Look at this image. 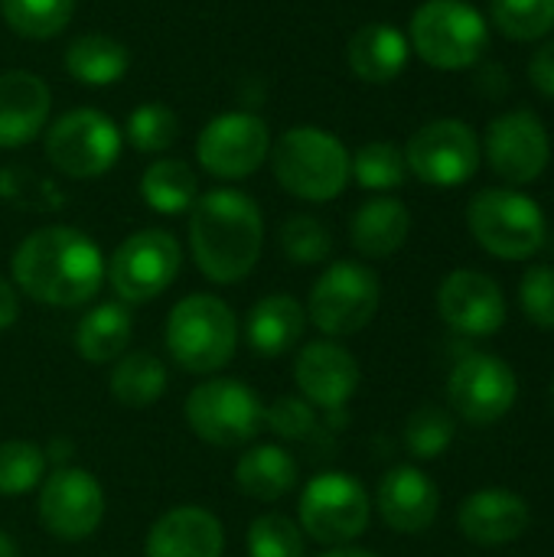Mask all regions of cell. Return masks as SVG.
<instances>
[{
  "label": "cell",
  "instance_id": "1",
  "mask_svg": "<svg viewBox=\"0 0 554 557\" xmlns=\"http://www.w3.org/2000/svg\"><path fill=\"white\" fill-rule=\"evenodd\" d=\"M10 271L29 300L69 310L98 297L104 284V255L72 225H46L16 245Z\"/></svg>",
  "mask_w": 554,
  "mask_h": 557
},
{
  "label": "cell",
  "instance_id": "2",
  "mask_svg": "<svg viewBox=\"0 0 554 557\" xmlns=\"http://www.w3.org/2000/svg\"><path fill=\"white\" fill-rule=\"evenodd\" d=\"M264 248V219L251 196L212 189L189 209V251L212 284L245 281Z\"/></svg>",
  "mask_w": 554,
  "mask_h": 557
},
{
  "label": "cell",
  "instance_id": "3",
  "mask_svg": "<svg viewBox=\"0 0 554 557\" xmlns=\"http://www.w3.org/2000/svg\"><path fill=\"white\" fill-rule=\"evenodd\" d=\"M238 320L222 297L189 294L167 317V352L193 375H212L235 359Z\"/></svg>",
  "mask_w": 554,
  "mask_h": 557
},
{
  "label": "cell",
  "instance_id": "4",
  "mask_svg": "<svg viewBox=\"0 0 554 557\" xmlns=\"http://www.w3.org/2000/svg\"><path fill=\"white\" fill-rule=\"evenodd\" d=\"M274 176L278 183L307 202H330L336 199L349 176H353V157L343 147L340 137L320 131V127H294L278 137L271 150Z\"/></svg>",
  "mask_w": 554,
  "mask_h": 557
},
{
  "label": "cell",
  "instance_id": "5",
  "mask_svg": "<svg viewBox=\"0 0 554 557\" xmlns=\"http://www.w3.org/2000/svg\"><path fill=\"white\" fill-rule=\"evenodd\" d=\"M467 225L477 245L500 261H529L545 245V212L519 189H480L470 199Z\"/></svg>",
  "mask_w": 554,
  "mask_h": 557
},
{
  "label": "cell",
  "instance_id": "6",
  "mask_svg": "<svg viewBox=\"0 0 554 557\" xmlns=\"http://www.w3.org/2000/svg\"><path fill=\"white\" fill-rule=\"evenodd\" d=\"M189 431L219 450L245 447L264 428V405L258 392L238 379H206L183 405Z\"/></svg>",
  "mask_w": 554,
  "mask_h": 557
},
{
  "label": "cell",
  "instance_id": "7",
  "mask_svg": "<svg viewBox=\"0 0 554 557\" xmlns=\"http://www.w3.org/2000/svg\"><path fill=\"white\" fill-rule=\"evenodd\" d=\"M487 46V20L464 0H428L411 16V49L434 69H470L483 59Z\"/></svg>",
  "mask_w": 554,
  "mask_h": 557
},
{
  "label": "cell",
  "instance_id": "8",
  "mask_svg": "<svg viewBox=\"0 0 554 557\" xmlns=\"http://www.w3.org/2000/svg\"><path fill=\"white\" fill-rule=\"evenodd\" d=\"M382 304L379 274L359 261H333L317 284L310 287L307 300V323H313L323 336L343 339L362 333Z\"/></svg>",
  "mask_w": 554,
  "mask_h": 557
},
{
  "label": "cell",
  "instance_id": "9",
  "mask_svg": "<svg viewBox=\"0 0 554 557\" xmlns=\"http://www.w3.org/2000/svg\"><path fill=\"white\" fill-rule=\"evenodd\" d=\"M372 522V499L353 473L313 476L297 506V525L307 539L327 548L353 545Z\"/></svg>",
  "mask_w": 554,
  "mask_h": 557
},
{
  "label": "cell",
  "instance_id": "10",
  "mask_svg": "<svg viewBox=\"0 0 554 557\" xmlns=\"http://www.w3.org/2000/svg\"><path fill=\"white\" fill-rule=\"evenodd\" d=\"M180 264L183 248L170 232L140 228L114 248L104 277L124 304H150L176 281Z\"/></svg>",
  "mask_w": 554,
  "mask_h": 557
},
{
  "label": "cell",
  "instance_id": "11",
  "mask_svg": "<svg viewBox=\"0 0 554 557\" xmlns=\"http://www.w3.org/2000/svg\"><path fill=\"white\" fill-rule=\"evenodd\" d=\"M46 157L72 180H95L118 163L121 131L108 114L95 108H75L46 131Z\"/></svg>",
  "mask_w": 554,
  "mask_h": 557
},
{
  "label": "cell",
  "instance_id": "12",
  "mask_svg": "<svg viewBox=\"0 0 554 557\" xmlns=\"http://www.w3.org/2000/svg\"><path fill=\"white\" fill-rule=\"evenodd\" d=\"M480 137L473 134L470 124L454 121V117H441L424 124L421 131L411 134L408 147H405V163L408 170L428 183V186H464L467 180H473V173L480 170Z\"/></svg>",
  "mask_w": 554,
  "mask_h": 557
},
{
  "label": "cell",
  "instance_id": "13",
  "mask_svg": "<svg viewBox=\"0 0 554 557\" xmlns=\"http://www.w3.org/2000/svg\"><path fill=\"white\" fill-rule=\"evenodd\" d=\"M451 408L477 428L503 421L516 398H519V379L509 362L490 352H467L447 382Z\"/></svg>",
  "mask_w": 554,
  "mask_h": 557
},
{
  "label": "cell",
  "instance_id": "14",
  "mask_svg": "<svg viewBox=\"0 0 554 557\" xmlns=\"http://www.w3.org/2000/svg\"><path fill=\"white\" fill-rule=\"evenodd\" d=\"M271 153V131L251 111H229L212 117L199 140L196 157L206 173L219 180H245L251 176Z\"/></svg>",
  "mask_w": 554,
  "mask_h": 557
},
{
  "label": "cell",
  "instance_id": "15",
  "mask_svg": "<svg viewBox=\"0 0 554 557\" xmlns=\"http://www.w3.org/2000/svg\"><path fill=\"white\" fill-rule=\"evenodd\" d=\"M39 522L52 539L85 542L104 519V490L82 467H59L39 490Z\"/></svg>",
  "mask_w": 554,
  "mask_h": 557
},
{
  "label": "cell",
  "instance_id": "16",
  "mask_svg": "<svg viewBox=\"0 0 554 557\" xmlns=\"http://www.w3.org/2000/svg\"><path fill=\"white\" fill-rule=\"evenodd\" d=\"M487 160L493 173L509 186L535 183L552 160V140L545 124L532 111L500 114L487 127Z\"/></svg>",
  "mask_w": 554,
  "mask_h": 557
},
{
  "label": "cell",
  "instance_id": "17",
  "mask_svg": "<svg viewBox=\"0 0 554 557\" xmlns=\"http://www.w3.org/2000/svg\"><path fill=\"white\" fill-rule=\"evenodd\" d=\"M438 313L460 336H496L506 323V294L490 274L460 268L441 281Z\"/></svg>",
  "mask_w": 554,
  "mask_h": 557
},
{
  "label": "cell",
  "instance_id": "18",
  "mask_svg": "<svg viewBox=\"0 0 554 557\" xmlns=\"http://www.w3.org/2000/svg\"><path fill=\"white\" fill-rule=\"evenodd\" d=\"M294 379L300 398L317 411H343L359 388V362L333 339H313L297 352Z\"/></svg>",
  "mask_w": 554,
  "mask_h": 557
},
{
  "label": "cell",
  "instance_id": "19",
  "mask_svg": "<svg viewBox=\"0 0 554 557\" xmlns=\"http://www.w3.org/2000/svg\"><path fill=\"white\" fill-rule=\"evenodd\" d=\"M376 506L382 522L398 535H421L441 512L438 483L418 467H395L379 480Z\"/></svg>",
  "mask_w": 554,
  "mask_h": 557
},
{
  "label": "cell",
  "instance_id": "20",
  "mask_svg": "<svg viewBox=\"0 0 554 557\" xmlns=\"http://www.w3.org/2000/svg\"><path fill=\"white\" fill-rule=\"evenodd\" d=\"M144 552L147 557H222L225 529L202 506H176L150 525Z\"/></svg>",
  "mask_w": 554,
  "mask_h": 557
},
{
  "label": "cell",
  "instance_id": "21",
  "mask_svg": "<svg viewBox=\"0 0 554 557\" xmlns=\"http://www.w3.org/2000/svg\"><path fill=\"white\" fill-rule=\"evenodd\" d=\"M532 522L529 503L513 490H480L464 499L457 512L460 535L483 548L513 545L526 535Z\"/></svg>",
  "mask_w": 554,
  "mask_h": 557
},
{
  "label": "cell",
  "instance_id": "22",
  "mask_svg": "<svg viewBox=\"0 0 554 557\" xmlns=\"http://www.w3.org/2000/svg\"><path fill=\"white\" fill-rule=\"evenodd\" d=\"M49 88L39 75L13 69L0 75V147L29 144L49 121Z\"/></svg>",
  "mask_w": 554,
  "mask_h": 557
},
{
  "label": "cell",
  "instance_id": "23",
  "mask_svg": "<svg viewBox=\"0 0 554 557\" xmlns=\"http://www.w3.org/2000/svg\"><path fill=\"white\" fill-rule=\"evenodd\" d=\"M304 330H307V310L291 294L261 297L245 320V339L251 352L264 359H278L291 352L300 343Z\"/></svg>",
  "mask_w": 554,
  "mask_h": 557
},
{
  "label": "cell",
  "instance_id": "24",
  "mask_svg": "<svg viewBox=\"0 0 554 557\" xmlns=\"http://www.w3.org/2000/svg\"><path fill=\"white\" fill-rule=\"evenodd\" d=\"M411 235V212L405 202L379 196L356 209L349 222V242L366 258H392Z\"/></svg>",
  "mask_w": 554,
  "mask_h": 557
},
{
  "label": "cell",
  "instance_id": "25",
  "mask_svg": "<svg viewBox=\"0 0 554 557\" xmlns=\"http://www.w3.org/2000/svg\"><path fill=\"white\" fill-rule=\"evenodd\" d=\"M346 59L356 78L385 85L408 65V36L389 23H369L349 39Z\"/></svg>",
  "mask_w": 554,
  "mask_h": 557
},
{
  "label": "cell",
  "instance_id": "26",
  "mask_svg": "<svg viewBox=\"0 0 554 557\" xmlns=\"http://www.w3.org/2000/svg\"><path fill=\"white\" fill-rule=\"evenodd\" d=\"M235 486L255 503H278L297 486V460L281 444H255L235 463Z\"/></svg>",
  "mask_w": 554,
  "mask_h": 557
},
{
  "label": "cell",
  "instance_id": "27",
  "mask_svg": "<svg viewBox=\"0 0 554 557\" xmlns=\"http://www.w3.org/2000/svg\"><path fill=\"white\" fill-rule=\"evenodd\" d=\"M131 336H134V320H131L127 307L124 304H98L75 326V352L91 366H104L127 352Z\"/></svg>",
  "mask_w": 554,
  "mask_h": 557
},
{
  "label": "cell",
  "instance_id": "28",
  "mask_svg": "<svg viewBox=\"0 0 554 557\" xmlns=\"http://www.w3.org/2000/svg\"><path fill=\"white\" fill-rule=\"evenodd\" d=\"M127 65H131V52L124 49V42L101 33L78 36L65 49V69L82 85H95V88L114 85L127 75Z\"/></svg>",
  "mask_w": 554,
  "mask_h": 557
},
{
  "label": "cell",
  "instance_id": "29",
  "mask_svg": "<svg viewBox=\"0 0 554 557\" xmlns=\"http://www.w3.org/2000/svg\"><path fill=\"white\" fill-rule=\"evenodd\" d=\"M140 196L144 202L160 215H180L196 206L199 199V180L186 160L160 157L153 160L140 176Z\"/></svg>",
  "mask_w": 554,
  "mask_h": 557
},
{
  "label": "cell",
  "instance_id": "30",
  "mask_svg": "<svg viewBox=\"0 0 554 557\" xmlns=\"http://www.w3.org/2000/svg\"><path fill=\"white\" fill-rule=\"evenodd\" d=\"M108 388L121 408H150L167 392V366L153 352H124L108 379Z\"/></svg>",
  "mask_w": 554,
  "mask_h": 557
},
{
  "label": "cell",
  "instance_id": "31",
  "mask_svg": "<svg viewBox=\"0 0 554 557\" xmlns=\"http://www.w3.org/2000/svg\"><path fill=\"white\" fill-rule=\"evenodd\" d=\"M0 13L13 33L26 39H52L69 26L75 0H0Z\"/></svg>",
  "mask_w": 554,
  "mask_h": 557
},
{
  "label": "cell",
  "instance_id": "32",
  "mask_svg": "<svg viewBox=\"0 0 554 557\" xmlns=\"http://www.w3.org/2000/svg\"><path fill=\"white\" fill-rule=\"evenodd\" d=\"M457 437V421L438 405H421L405 424V447L418 460H438L451 450Z\"/></svg>",
  "mask_w": 554,
  "mask_h": 557
},
{
  "label": "cell",
  "instance_id": "33",
  "mask_svg": "<svg viewBox=\"0 0 554 557\" xmlns=\"http://www.w3.org/2000/svg\"><path fill=\"white\" fill-rule=\"evenodd\" d=\"M408 163H405V150L389 144V140H372L366 147L356 150L353 157V176L362 189H398L405 183Z\"/></svg>",
  "mask_w": 554,
  "mask_h": 557
},
{
  "label": "cell",
  "instance_id": "34",
  "mask_svg": "<svg viewBox=\"0 0 554 557\" xmlns=\"http://www.w3.org/2000/svg\"><path fill=\"white\" fill-rule=\"evenodd\" d=\"M46 480V450L33 441L0 444V496H23Z\"/></svg>",
  "mask_w": 554,
  "mask_h": 557
},
{
  "label": "cell",
  "instance_id": "35",
  "mask_svg": "<svg viewBox=\"0 0 554 557\" xmlns=\"http://www.w3.org/2000/svg\"><path fill=\"white\" fill-rule=\"evenodd\" d=\"M493 23L516 42L542 39L554 29V0H493Z\"/></svg>",
  "mask_w": 554,
  "mask_h": 557
},
{
  "label": "cell",
  "instance_id": "36",
  "mask_svg": "<svg viewBox=\"0 0 554 557\" xmlns=\"http://www.w3.org/2000/svg\"><path fill=\"white\" fill-rule=\"evenodd\" d=\"M248 557H304L307 542L291 516L264 512L248 525Z\"/></svg>",
  "mask_w": 554,
  "mask_h": 557
},
{
  "label": "cell",
  "instance_id": "37",
  "mask_svg": "<svg viewBox=\"0 0 554 557\" xmlns=\"http://www.w3.org/2000/svg\"><path fill=\"white\" fill-rule=\"evenodd\" d=\"M176 137H180V121L160 101H147L140 108H134L127 117V140L140 153H163L173 147Z\"/></svg>",
  "mask_w": 554,
  "mask_h": 557
},
{
  "label": "cell",
  "instance_id": "38",
  "mask_svg": "<svg viewBox=\"0 0 554 557\" xmlns=\"http://www.w3.org/2000/svg\"><path fill=\"white\" fill-rule=\"evenodd\" d=\"M264 424L271 434H278L281 441L291 444H310L313 437H320L323 424L313 405H307L297 395H281L264 408Z\"/></svg>",
  "mask_w": 554,
  "mask_h": 557
},
{
  "label": "cell",
  "instance_id": "39",
  "mask_svg": "<svg viewBox=\"0 0 554 557\" xmlns=\"http://www.w3.org/2000/svg\"><path fill=\"white\" fill-rule=\"evenodd\" d=\"M281 251L294 264H320L333 251V235L313 215H291L281 225Z\"/></svg>",
  "mask_w": 554,
  "mask_h": 557
},
{
  "label": "cell",
  "instance_id": "40",
  "mask_svg": "<svg viewBox=\"0 0 554 557\" xmlns=\"http://www.w3.org/2000/svg\"><path fill=\"white\" fill-rule=\"evenodd\" d=\"M519 304L532 326L554 333V268L535 264L522 274L519 284Z\"/></svg>",
  "mask_w": 554,
  "mask_h": 557
},
{
  "label": "cell",
  "instance_id": "41",
  "mask_svg": "<svg viewBox=\"0 0 554 557\" xmlns=\"http://www.w3.org/2000/svg\"><path fill=\"white\" fill-rule=\"evenodd\" d=\"M0 193L13 199L23 209H56L59 206V189H52L42 176L26 173V170H7L0 173Z\"/></svg>",
  "mask_w": 554,
  "mask_h": 557
},
{
  "label": "cell",
  "instance_id": "42",
  "mask_svg": "<svg viewBox=\"0 0 554 557\" xmlns=\"http://www.w3.org/2000/svg\"><path fill=\"white\" fill-rule=\"evenodd\" d=\"M529 78L532 85L554 101V39L535 49L532 62H529Z\"/></svg>",
  "mask_w": 554,
  "mask_h": 557
},
{
  "label": "cell",
  "instance_id": "43",
  "mask_svg": "<svg viewBox=\"0 0 554 557\" xmlns=\"http://www.w3.org/2000/svg\"><path fill=\"white\" fill-rule=\"evenodd\" d=\"M16 317H20V297H16V287H13L7 277H0V333H3V330H10V326L16 323Z\"/></svg>",
  "mask_w": 554,
  "mask_h": 557
},
{
  "label": "cell",
  "instance_id": "44",
  "mask_svg": "<svg viewBox=\"0 0 554 557\" xmlns=\"http://www.w3.org/2000/svg\"><path fill=\"white\" fill-rule=\"evenodd\" d=\"M320 557H379L376 552H369V548H353V545H343V548H330V552H323Z\"/></svg>",
  "mask_w": 554,
  "mask_h": 557
},
{
  "label": "cell",
  "instance_id": "45",
  "mask_svg": "<svg viewBox=\"0 0 554 557\" xmlns=\"http://www.w3.org/2000/svg\"><path fill=\"white\" fill-rule=\"evenodd\" d=\"M0 557H20V548L13 542V535L7 529H0Z\"/></svg>",
  "mask_w": 554,
  "mask_h": 557
},
{
  "label": "cell",
  "instance_id": "46",
  "mask_svg": "<svg viewBox=\"0 0 554 557\" xmlns=\"http://www.w3.org/2000/svg\"><path fill=\"white\" fill-rule=\"evenodd\" d=\"M552 405H554V379H552Z\"/></svg>",
  "mask_w": 554,
  "mask_h": 557
}]
</instances>
